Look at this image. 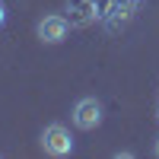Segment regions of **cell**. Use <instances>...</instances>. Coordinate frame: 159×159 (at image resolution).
<instances>
[{"instance_id": "obj_1", "label": "cell", "mask_w": 159, "mask_h": 159, "mask_svg": "<svg viewBox=\"0 0 159 159\" xmlns=\"http://www.w3.org/2000/svg\"><path fill=\"white\" fill-rule=\"evenodd\" d=\"M42 147L48 156H70L73 153V137H70V130L64 127V124H48L42 130Z\"/></svg>"}, {"instance_id": "obj_2", "label": "cell", "mask_w": 159, "mask_h": 159, "mask_svg": "<svg viewBox=\"0 0 159 159\" xmlns=\"http://www.w3.org/2000/svg\"><path fill=\"white\" fill-rule=\"evenodd\" d=\"M73 124L80 130H96L102 124V105L96 99H80L73 108Z\"/></svg>"}, {"instance_id": "obj_3", "label": "cell", "mask_w": 159, "mask_h": 159, "mask_svg": "<svg viewBox=\"0 0 159 159\" xmlns=\"http://www.w3.org/2000/svg\"><path fill=\"white\" fill-rule=\"evenodd\" d=\"M70 25L64 16H45L42 22H38V38H42L45 45H61L64 38H67Z\"/></svg>"}, {"instance_id": "obj_4", "label": "cell", "mask_w": 159, "mask_h": 159, "mask_svg": "<svg viewBox=\"0 0 159 159\" xmlns=\"http://www.w3.org/2000/svg\"><path fill=\"white\" fill-rule=\"evenodd\" d=\"M3 19H7V10H3V3H0V25H3Z\"/></svg>"}, {"instance_id": "obj_5", "label": "cell", "mask_w": 159, "mask_h": 159, "mask_svg": "<svg viewBox=\"0 0 159 159\" xmlns=\"http://www.w3.org/2000/svg\"><path fill=\"white\" fill-rule=\"evenodd\" d=\"M156 156H159V143H156Z\"/></svg>"}]
</instances>
